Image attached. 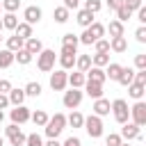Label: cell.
I'll return each instance as SVG.
<instances>
[{
  "mask_svg": "<svg viewBox=\"0 0 146 146\" xmlns=\"http://www.w3.org/2000/svg\"><path fill=\"white\" fill-rule=\"evenodd\" d=\"M64 128H66V114H62V112H57L55 116H48V121H46V125H43L48 139H57V137L64 132Z\"/></svg>",
  "mask_w": 146,
  "mask_h": 146,
  "instance_id": "obj_1",
  "label": "cell"
},
{
  "mask_svg": "<svg viewBox=\"0 0 146 146\" xmlns=\"http://www.w3.org/2000/svg\"><path fill=\"white\" fill-rule=\"evenodd\" d=\"M103 36H105V25H103V23H98V21H94L89 27H84V32H82L78 39H80V43L91 46L94 41H98V39H103Z\"/></svg>",
  "mask_w": 146,
  "mask_h": 146,
  "instance_id": "obj_2",
  "label": "cell"
},
{
  "mask_svg": "<svg viewBox=\"0 0 146 146\" xmlns=\"http://www.w3.org/2000/svg\"><path fill=\"white\" fill-rule=\"evenodd\" d=\"M110 112L114 114V121H116V123H125V121H130V107H128V103H125L123 98L112 100V103H110Z\"/></svg>",
  "mask_w": 146,
  "mask_h": 146,
  "instance_id": "obj_3",
  "label": "cell"
},
{
  "mask_svg": "<svg viewBox=\"0 0 146 146\" xmlns=\"http://www.w3.org/2000/svg\"><path fill=\"white\" fill-rule=\"evenodd\" d=\"M55 50H50V48H43L39 55H36V68L41 71V73H50L52 68H55Z\"/></svg>",
  "mask_w": 146,
  "mask_h": 146,
  "instance_id": "obj_4",
  "label": "cell"
},
{
  "mask_svg": "<svg viewBox=\"0 0 146 146\" xmlns=\"http://www.w3.org/2000/svg\"><path fill=\"white\" fill-rule=\"evenodd\" d=\"M82 128L87 130V135L91 137V139H98V137H103V119L100 116H96V114H91V116H84V123H82Z\"/></svg>",
  "mask_w": 146,
  "mask_h": 146,
  "instance_id": "obj_5",
  "label": "cell"
},
{
  "mask_svg": "<svg viewBox=\"0 0 146 146\" xmlns=\"http://www.w3.org/2000/svg\"><path fill=\"white\" fill-rule=\"evenodd\" d=\"M82 98H84V91H82V89H73V87H71L68 91H64L62 103H64V107H66V110H75V107H80Z\"/></svg>",
  "mask_w": 146,
  "mask_h": 146,
  "instance_id": "obj_6",
  "label": "cell"
},
{
  "mask_svg": "<svg viewBox=\"0 0 146 146\" xmlns=\"http://www.w3.org/2000/svg\"><path fill=\"white\" fill-rule=\"evenodd\" d=\"M130 121L137 123L139 128L146 125V103L144 100H135V105L130 107Z\"/></svg>",
  "mask_w": 146,
  "mask_h": 146,
  "instance_id": "obj_7",
  "label": "cell"
},
{
  "mask_svg": "<svg viewBox=\"0 0 146 146\" xmlns=\"http://www.w3.org/2000/svg\"><path fill=\"white\" fill-rule=\"evenodd\" d=\"M66 84H68V73H66L64 68L50 73V89H52V91H64Z\"/></svg>",
  "mask_w": 146,
  "mask_h": 146,
  "instance_id": "obj_8",
  "label": "cell"
},
{
  "mask_svg": "<svg viewBox=\"0 0 146 146\" xmlns=\"http://www.w3.org/2000/svg\"><path fill=\"white\" fill-rule=\"evenodd\" d=\"M123 128H121V139H125V141H132V139H141V128L137 125V123H132V121H125V123H121Z\"/></svg>",
  "mask_w": 146,
  "mask_h": 146,
  "instance_id": "obj_9",
  "label": "cell"
},
{
  "mask_svg": "<svg viewBox=\"0 0 146 146\" xmlns=\"http://www.w3.org/2000/svg\"><path fill=\"white\" fill-rule=\"evenodd\" d=\"M30 107H25V105H14V110L9 112V116H11V123H16V125H23V123H27L30 121Z\"/></svg>",
  "mask_w": 146,
  "mask_h": 146,
  "instance_id": "obj_10",
  "label": "cell"
},
{
  "mask_svg": "<svg viewBox=\"0 0 146 146\" xmlns=\"http://www.w3.org/2000/svg\"><path fill=\"white\" fill-rule=\"evenodd\" d=\"M41 16H43V11H41V7H36V5H27V7L23 9V18H25V23H30V25H36V23L41 21Z\"/></svg>",
  "mask_w": 146,
  "mask_h": 146,
  "instance_id": "obj_11",
  "label": "cell"
},
{
  "mask_svg": "<svg viewBox=\"0 0 146 146\" xmlns=\"http://www.w3.org/2000/svg\"><path fill=\"white\" fill-rule=\"evenodd\" d=\"M84 78L91 80V82H100V84L107 80V78H105V71H103L100 66H89V68L84 71Z\"/></svg>",
  "mask_w": 146,
  "mask_h": 146,
  "instance_id": "obj_12",
  "label": "cell"
},
{
  "mask_svg": "<svg viewBox=\"0 0 146 146\" xmlns=\"http://www.w3.org/2000/svg\"><path fill=\"white\" fill-rule=\"evenodd\" d=\"M91 110H94V114H96V116H100V119H103V116H107V114H110V100L100 96V98H96V100H94V107H91Z\"/></svg>",
  "mask_w": 146,
  "mask_h": 146,
  "instance_id": "obj_13",
  "label": "cell"
},
{
  "mask_svg": "<svg viewBox=\"0 0 146 146\" xmlns=\"http://www.w3.org/2000/svg\"><path fill=\"white\" fill-rule=\"evenodd\" d=\"M23 48H25L30 55H39V52L43 50V43H41V39H36V36H30V39H25Z\"/></svg>",
  "mask_w": 146,
  "mask_h": 146,
  "instance_id": "obj_14",
  "label": "cell"
},
{
  "mask_svg": "<svg viewBox=\"0 0 146 146\" xmlns=\"http://www.w3.org/2000/svg\"><path fill=\"white\" fill-rule=\"evenodd\" d=\"M82 89H84V91H87V96H91L94 100L103 96V84H100V82H91V80H87Z\"/></svg>",
  "mask_w": 146,
  "mask_h": 146,
  "instance_id": "obj_15",
  "label": "cell"
},
{
  "mask_svg": "<svg viewBox=\"0 0 146 146\" xmlns=\"http://www.w3.org/2000/svg\"><path fill=\"white\" fill-rule=\"evenodd\" d=\"M110 50H112V52H125V50H128L125 34H123V36H112V39H110Z\"/></svg>",
  "mask_w": 146,
  "mask_h": 146,
  "instance_id": "obj_16",
  "label": "cell"
},
{
  "mask_svg": "<svg viewBox=\"0 0 146 146\" xmlns=\"http://www.w3.org/2000/svg\"><path fill=\"white\" fill-rule=\"evenodd\" d=\"M132 80H135V68H132V66H123L121 73H119V78H116V82L123 84V87H128Z\"/></svg>",
  "mask_w": 146,
  "mask_h": 146,
  "instance_id": "obj_17",
  "label": "cell"
},
{
  "mask_svg": "<svg viewBox=\"0 0 146 146\" xmlns=\"http://www.w3.org/2000/svg\"><path fill=\"white\" fill-rule=\"evenodd\" d=\"M144 94H146V84H137V82H130L128 84V96L132 100H141Z\"/></svg>",
  "mask_w": 146,
  "mask_h": 146,
  "instance_id": "obj_18",
  "label": "cell"
},
{
  "mask_svg": "<svg viewBox=\"0 0 146 146\" xmlns=\"http://www.w3.org/2000/svg\"><path fill=\"white\" fill-rule=\"evenodd\" d=\"M75 21H78L80 27H89V25L94 23V14H91L89 9H80V11L75 14Z\"/></svg>",
  "mask_w": 146,
  "mask_h": 146,
  "instance_id": "obj_19",
  "label": "cell"
},
{
  "mask_svg": "<svg viewBox=\"0 0 146 146\" xmlns=\"http://www.w3.org/2000/svg\"><path fill=\"white\" fill-rule=\"evenodd\" d=\"M2 18V30H16V25H18V16L14 14V11H5V16H0Z\"/></svg>",
  "mask_w": 146,
  "mask_h": 146,
  "instance_id": "obj_20",
  "label": "cell"
},
{
  "mask_svg": "<svg viewBox=\"0 0 146 146\" xmlns=\"http://www.w3.org/2000/svg\"><path fill=\"white\" fill-rule=\"evenodd\" d=\"M7 98H9V105H23L27 96H25V91H23V89H14V87H11V89H9V94H7Z\"/></svg>",
  "mask_w": 146,
  "mask_h": 146,
  "instance_id": "obj_21",
  "label": "cell"
},
{
  "mask_svg": "<svg viewBox=\"0 0 146 146\" xmlns=\"http://www.w3.org/2000/svg\"><path fill=\"white\" fill-rule=\"evenodd\" d=\"M84 82H87V78H84V73H82V71L68 73V84H71L73 89H82V87H84Z\"/></svg>",
  "mask_w": 146,
  "mask_h": 146,
  "instance_id": "obj_22",
  "label": "cell"
},
{
  "mask_svg": "<svg viewBox=\"0 0 146 146\" xmlns=\"http://www.w3.org/2000/svg\"><path fill=\"white\" fill-rule=\"evenodd\" d=\"M52 18H55V23H59V25H64L68 18H71V11L62 5V7H55V11H52Z\"/></svg>",
  "mask_w": 146,
  "mask_h": 146,
  "instance_id": "obj_23",
  "label": "cell"
},
{
  "mask_svg": "<svg viewBox=\"0 0 146 146\" xmlns=\"http://www.w3.org/2000/svg\"><path fill=\"white\" fill-rule=\"evenodd\" d=\"M82 123H84V116H82L78 110H71V114L66 116V125H71V128H82Z\"/></svg>",
  "mask_w": 146,
  "mask_h": 146,
  "instance_id": "obj_24",
  "label": "cell"
},
{
  "mask_svg": "<svg viewBox=\"0 0 146 146\" xmlns=\"http://www.w3.org/2000/svg\"><path fill=\"white\" fill-rule=\"evenodd\" d=\"M14 34H16V36H21V39L25 41V39H30V36H32V25L23 21V23H18V25H16V30H14Z\"/></svg>",
  "mask_w": 146,
  "mask_h": 146,
  "instance_id": "obj_25",
  "label": "cell"
},
{
  "mask_svg": "<svg viewBox=\"0 0 146 146\" xmlns=\"http://www.w3.org/2000/svg\"><path fill=\"white\" fill-rule=\"evenodd\" d=\"M105 30L110 32V36H123V34H125V27H123L121 21H110V25H107Z\"/></svg>",
  "mask_w": 146,
  "mask_h": 146,
  "instance_id": "obj_26",
  "label": "cell"
},
{
  "mask_svg": "<svg viewBox=\"0 0 146 146\" xmlns=\"http://www.w3.org/2000/svg\"><path fill=\"white\" fill-rule=\"evenodd\" d=\"M23 91H25V96H32V98H39L41 96V91H43V87L39 84V82H27L25 87H23Z\"/></svg>",
  "mask_w": 146,
  "mask_h": 146,
  "instance_id": "obj_27",
  "label": "cell"
},
{
  "mask_svg": "<svg viewBox=\"0 0 146 146\" xmlns=\"http://www.w3.org/2000/svg\"><path fill=\"white\" fill-rule=\"evenodd\" d=\"M5 43H7V46H5L7 50H11V52H16V50H21V48H23V43H25V41H23L21 36H16V34H11V36H7V41H5Z\"/></svg>",
  "mask_w": 146,
  "mask_h": 146,
  "instance_id": "obj_28",
  "label": "cell"
},
{
  "mask_svg": "<svg viewBox=\"0 0 146 146\" xmlns=\"http://www.w3.org/2000/svg\"><path fill=\"white\" fill-rule=\"evenodd\" d=\"M32 57H34V55H30L25 48H21V50H16V52H14V62H18L21 66H27V64L32 62Z\"/></svg>",
  "mask_w": 146,
  "mask_h": 146,
  "instance_id": "obj_29",
  "label": "cell"
},
{
  "mask_svg": "<svg viewBox=\"0 0 146 146\" xmlns=\"http://www.w3.org/2000/svg\"><path fill=\"white\" fill-rule=\"evenodd\" d=\"M107 64H110V52H96V55H91V66L105 68Z\"/></svg>",
  "mask_w": 146,
  "mask_h": 146,
  "instance_id": "obj_30",
  "label": "cell"
},
{
  "mask_svg": "<svg viewBox=\"0 0 146 146\" xmlns=\"http://www.w3.org/2000/svg\"><path fill=\"white\" fill-rule=\"evenodd\" d=\"M30 121H32L34 125H39V128H43V125H46V121H48V114H46L43 110H34V112L30 114Z\"/></svg>",
  "mask_w": 146,
  "mask_h": 146,
  "instance_id": "obj_31",
  "label": "cell"
},
{
  "mask_svg": "<svg viewBox=\"0 0 146 146\" xmlns=\"http://www.w3.org/2000/svg\"><path fill=\"white\" fill-rule=\"evenodd\" d=\"M89 66H91V55H75V68L78 71L84 73Z\"/></svg>",
  "mask_w": 146,
  "mask_h": 146,
  "instance_id": "obj_32",
  "label": "cell"
},
{
  "mask_svg": "<svg viewBox=\"0 0 146 146\" xmlns=\"http://www.w3.org/2000/svg\"><path fill=\"white\" fill-rule=\"evenodd\" d=\"M11 64H14V52L7 50V48H2L0 50V68H9Z\"/></svg>",
  "mask_w": 146,
  "mask_h": 146,
  "instance_id": "obj_33",
  "label": "cell"
},
{
  "mask_svg": "<svg viewBox=\"0 0 146 146\" xmlns=\"http://www.w3.org/2000/svg\"><path fill=\"white\" fill-rule=\"evenodd\" d=\"M121 64H116V62H110L107 64V71H105V78H110V80H114L116 82V78H119V73H121Z\"/></svg>",
  "mask_w": 146,
  "mask_h": 146,
  "instance_id": "obj_34",
  "label": "cell"
},
{
  "mask_svg": "<svg viewBox=\"0 0 146 146\" xmlns=\"http://www.w3.org/2000/svg\"><path fill=\"white\" fill-rule=\"evenodd\" d=\"M59 66H62L64 71L73 68V66H75V55H62V52H59Z\"/></svg>",
  "mask_w": 146,
  "mask_h": 146,
  "instance_id": "obj_35",
  "label": "cell"
},
{
  "mask_svg": "<svg viewBox=\"0 0 146 146\" xmlns=\"http://www.w3.org/2000/svg\"><path fill=\"white\" fill-rule=\"evenodd\" d=\"M25 137H27V135H23L21 130H16V132H14V135H9L7 139H9V144H11V146H25Z\"/></svg>",
  "mask_w": 146,
  "mask_h": 146,
  "instance_id": "obj_36",
  "label": "cell"
},
{
  "mask_svg": "<svg viewBox=\"0 0 146 146\" xmlns=\"http://www.w3.org/2000/svg\"><path fill=\"white\" fill-rule=\"evenodd\" d=\"M62 46H80V39H78V34H73V32H66L64 36H62Z\"/></svg>",
  "mask_w": 146,
  "mask_h": 146,
  "instance_id": "obj_37",
  "label": "cell"
},
{
  "mask_svg": "<svg viewBox=\"0 0 146 146\" xmlns=\"http://www.w3.org/2000/svg\"><path fill=\"white\" fill-rule=\"evenodd\" d=\"M25 146H43V139H41V135H39V132H32V135H27V137H25Z\"/></svg>",
  "mask_w": 146,
  "mask_h": 146,
  "instance_id": "obj_38",
  "label": "cell"
},
{
  "mask_svg": "<svg viewBox=\"0 0 146 146\" xmlns=\"http://www.w3.org/2000/svg\"><path fill=\"white\" fill-rule=\"evenodd\" d=\"M130 18H132V11H130V9H125V7H119V9H116V21L128 23Z\"/></svg>",
  "mask_w": 146,
  "mask_h": 146,
  "instance_id": "obj_39",
  "label": "cell"
},
{
  "mask_svg": "<svg viewBox=\"0 0 146 146\" xmlns=\"http://www.w3.org/2000/svg\"><path fill=\"white\" fill-rule=\"evenodd\" d=\"M84 9H89L91 14H98L103 9V2L100 0H84Z\"/></svg>",
  "mask_w": 146,
  "mask_h": 146,
  "instance_id": "obj_40",
  "label": "cell"
},
{
  "mask_svg": "<svg viewBox=\"0 0 146 146\" xmlns=\"http://www.w3.org/2000/svg\"><path fill=\"white\" fill-rule=\"evenodd\" d=\"M0 2H2V9H5V11H14V14H16L18 7H21V0H0Z\"/></svg>",
  "mask_w": 146,
  "mask_h": 146,
  "instance_id": "obj_41",
  "label": "cell"
},
{
  "mask_svg": "<svg viewBox=\"0 0 146 146\" xmlns=\"http://www.w3.org/2000/svg\"><path fill=\"white\" fill-rule=\"evenodd\" d=\"M91 46L96 48V52H110V41H107V39H98V41H94Z\"/></svg>",
  "mask_w": 146,
  "mask_h": 146,
  "instance_id": "obj_42",
  "label": "cell"
},
{
  "mask_svg": "<svg viewBox=\"0 0 146 146\" xmlns=\"http://www.w3.org/2000/svg\"><path fill=\"white\" fill-rule=\"evenodd\" d=\"M123 139H121V135L119 132H110L107 137H105V146H119Z\"/></svg>",
  "mask_w": 146,
  "mask_h": 146,
  "instance_id": "obj_43",
  "label": "cell"
},
{
  "mask_svg": "<svg viewBox=\"0 0 146 146\" xmlns=\"http://www.w3.org/2000/svg\"><path fill=\"white\" fill-rule=\"evenodd\" d=\"M141 5H144V0H123V7H125V9H130L132 14H135Z\"/></svg>",
  "mask_w": 146,
  "mask_h": 146,
  "instance_id": "obj_44",
  "label": "cell"
},
{
  "mask_svg": "<svg viewBox=\"0 0 146 146\" xmlns=\"http://www.w3.org/2000/svg\"><path fill=\"white\" fill-rule=\"evenodd\" d=\"M135 68H137V71L146 68V52H139V55H135Z\"/></svg>",
  "mask_w": 146,
  "mask_h": 146,
  "instance_id": "obj_45",
  "label": "cell"
},
{
  "mask_svg": "<svg viewBox=\"0 0 146 146\" xmlns=\"http://www.w3.org/2000/svg\"><path fill=\"white\" fill-rule=\"evenodd\" d=\"M135 39H137L139 43H146V25H139V27L135 30Z\"/></svg>",
  "mask_w": 146,
  "mask_h": 146,
  "instance_id": "obj_46",
  "label": "cell"
},
{
  "mask_svg": "<svg viewBox=\"0 0 146 146\" xmlns=\"http://www.w3.org/2000/svg\"><path fill=\"white\" fill-rule=\"evenodd\" d=\"M132 82H137V84H146V68L135 71V80H132Z\"/></svg>",
  "mask_w": 146,
  "mask_h": 146,
  "instance_id": "obj_47",
  "label": "cell"
},
{
  "mask_svg": "<svg viewBox=\"0 0 146 146\" xmlns=\"http://www.w3.org/2000/svg\"><path fill=\"white\" fill-rule=\"evenodd\" d=\"M137 21H139L141 25H146V7H144V5L137 9Z\"/></svg>",
  "mask_w": 146,
  "mask_h": 146,
  "instance_id": "obj_48",
  "label": "cell"
},
{
  "mask_svg": "<svg viewBox=\"0 0 146 146\" xmlns=\"http://www.w3.org/2000/svg\"><path fill=\"white\" fill-rule=\"evenodd\" d=\"M62 146H82V141H80V139H78L75 135H71V137H68V139H66V141H64Z\"/></svg>",
  "mask_w": 146,
  "mask_h": 146,
  "instance_id": "obj_49",
  "label": "cell"
},
{
  "mask_svg": "<svg viewBox=\"0 0 146 146\" xmlns=\"http://www.w3.org/2000/svg\"><path fill=\"white\" fill-rule=\"evenodd\" d=\"M62 55H78L75 46H62Z\"/></svg>",
  "mask_w": 146,
  "mask_h": 146,
  "instance_id": "obj_50",
  "label": "cell"
},
{
  "mask_svg": "<svg viewBox=\"0 0 146 146\" xmlns=\"http://www.w3.org/2000/svg\"><path fill=\"white\" fill-rule=\"evenodd\" d=\"M9 89H11V82L9 80H0V94H9Z\"/></svg>",
  "mask_w": 146,
  "mask_h": 146,
  "instance_id": "obj_51",
  "label": "cell"
},
{
  "mask_svg": "<svg viewBox=\"0 0 146 146\" xmlns=\"http://www.w3.org/2000/svg\"><path fill=\"white\" fill-rule=\"evenodd\" d=\"M107 7H110V9H114V11H116V9H119V7H123V0H107Z\"/></svg>",
  "mask_w": 146,
  "mask_h": 146,
  "instance_id": "obj_52",
  "label": "cell"
},
{
  "mask_svg": "<svg viewBox=\"0 0 146 146\" xmlns=\"http://www.w3.org/2000/svg\"><path fill=\"white\" fill-rule=\"evenodd\" d=\"M9 107V98H7V94H0V110H7Z\"/></svg>",
  "mask_w": 146,
  "mask_h": 146,
  "instance_id": "obj_53",
  "label": "cell"
},
{
  "mask_svg": "<svg viewBox=\"0 0 146 146\" xmlns=\"http://www.w3.org/2000/svg\"><path fill=\"white\" fill-rule=\"evenodd\" d=\"M78 5H80V0H64V7H66L68 11H71V9H75Z\"/></svg>",
  "mask_w": 146,
  "mask_h": 146,
  "instance_id": "obj_54",
  "label": "cell"
},
{
  "mask_svg": "<svg viewBox=\"0 0 146 146\" xmlns=\"http://www.w3.org/2000/svg\"><path fill=\"white\" fill-rule=\"evenodd\" d=\"M43 146H62V144H59V141H57V139H48V141H46V144H43Z\"/></svg>",
  "mask_w": 146,
  "mask_h": 146,
  "instance_id": "obj_55",
  "label": "cell"
},
{
  "mask_svg": "<svg viewBox=\"0 0 146 146\" xmlns=\"http://www.w3.org/2000/svg\"><path fill=\"white\" fill-rule=\"evenodd\" d=\"M2 121H5V112L0 110V123H2Z\"/></svg>",
  "mask_w": 146,
  "mask_h": 146,
  "instance_id": "obj_56",
  "label": "cell"
},
{
  "mask_svg": "<svg viewBox=\"0 0 146 146\" xmlns=\"http://www.w3.org/2000/svg\"><path fill=\"white\" fill-rule=\"evenodd\" d=\"M119 146H130V141H121V144H119Z\"/></svg>",
  "mask_w": 146,
  "mask_h": 146,
  "instance_id": "obj_57",
  "label": "cell"
},
{
  "mask_svg": "<svg viewBox=\"0 0 146 146\" xmlns=\"http://www.w3.org/2000/svg\"><path fill=\"white\" fill-rule=\"evenodd\" d=\"M0 146H5V139H2V137H0Z\"/></svg>",
  "mask_w": 146,
  "mask_h": 146,
  "instance_id": "obj_58",
  "label": "cell"
},
{
  "mask_svg": "<svg viewBox=\"0 0 146 146\" xmlns=\"http://www.w3.org/2000/svg\"><path fill=\"white\" fill-rule=\"evenodd\" d=\"M0 32H2V18H0Z\"/></svg>",
  "mask_w": 146,
  "mask_h": 146,
  "instance_id": "obj_59",
  "label": "cell"
},
{
  "mask_svg": "<svg viewBox=\"0 0 146 146\" xmlns=\"http://www.w3.org/2000/svg\"><path fill=\"white\" fill-rule=\"evenodd\" d=\"M2 39H5V36H2V32H0V41H2Z\"/></svg>",
  "mask_w": 146,
  "mask_h": 146,
  "instance_id": "obj_60",
  "label": "cell"
},
{
  "mask_svg": "<svg viewBox=\"0 0 146 146\" xmlns=\"http://www.w3.org/2000/svg\"><path fill=\"white\" fill-rule=\"evenodd\" d=\"M0 9H2V2H0Z\"/></svg>",
  "mask_w": 146,
  "mask_h": 146,
  "instance_id": "obj_61",
  "label": "cell"
}]
</instances>
